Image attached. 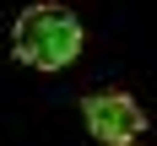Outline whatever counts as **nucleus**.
<instances>
[{
	"label": "nucleus",
	"instance_id": "obj_1",
	"mask_svg": "<svg viewBox=\"0 0 157 146\" xmlns=\"http://www.w3.org/2000/svg\"><path fill=\"white\" fill-rule=\"evenodd\" d=\"M11 54L33 70H65L81 54V22L65 6H27L11 27Z\"/></svg>",
	"mask_w": 157,
	"mask_h": 146
},
{
	"label": "nucleus",
	"instance_id": "obj_2",
	"mask_svg": "<svg viewBox=\"0 0 157 146\" xmlns=\"http://www.w3.org/2000/svg\"><path fill=\"white\" fill-rule=\"evenodd\" d=\"M81 119L92 130V141H103V146H136L141 130H146L141 103L125 97V92H87L81 97Z\"/></svg>",
	"mask_w": 157,
	"mask_h": 146
}]
</instances>
